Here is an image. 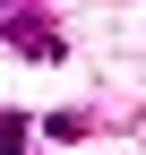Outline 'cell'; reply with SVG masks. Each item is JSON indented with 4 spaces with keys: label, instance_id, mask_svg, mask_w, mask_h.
<instances>
[{
    "label": "cell",
    "instance_id": "1",
    "mask_svg": "<svg viewBox=\"0 0 146 155\" xmlns=\"http://www.w3.org/2000/svg\"><path fill=\"white\" fill-rule=\"evenodd\" d=\"M0 35H9L26 61H60V52H69V43H60V26H43V17H26V26H9V17H0Z\"/></svg>",
    "mask_w": 146,
    "mask_h": 155
},
{
    "label": "cell",
    "instance_id": "2",
    "mask_svg": "<svg viewBox=\"0 0 146 155\" xmlns=\"http://www.w3.org/2000/svg\"><path fill=\"white\" fill-rule=\"evenodd\" d=\"M26 138H34L26 112H0V155H26Z\"/></svg>",
    "mask_w": 146,
    "mask_h": 155
}]
</instances>
